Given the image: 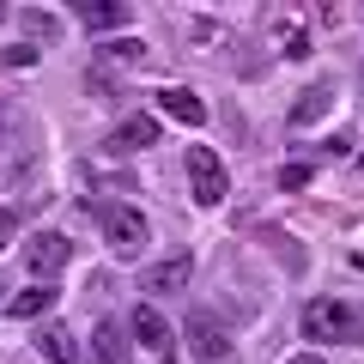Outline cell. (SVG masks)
<instances>
[{
	"label": "cell",
	"instance_id": "obj_3",
	"mask_svg": "<svg viewBox=\"0 0 364 364\" xmlns=\"http://www.w3.org/2000/svg\"><path fill=\"white\" fill-rule=\"evenodd\" d=\"M146 213L140 207H104V243H109V255H122V261H134L146 249Z\"/></svg>",
	"mask_w": 364,
	"mask_h": 364
},
{
	"label": "cell",
	"instance_id": "obj_13",
	"mask_svg": "<svg viewBox=\"0 0 364 364\" xmlns=\"http://www.w3.org/2000/svg\"><path fill=\"white\" fill-rule=\"evenodd\" d=\"M49 310H55L49 286H31V291H18V298H6V316H13V322H31V316H49Z\"/></svg>",
	"mask_w": 364,
	"mask_h": 364
},
{
	"label": "cell",
	"instance_id": "obj_12",
	"mask_svg": "<svg viewBox=\"0 0 364 364\" xmlns=\"http://www.w3.org/2000/svg\"><path fill=\"white\" fill-rule=\"evenodd\" d=\"M152 140H158V122L152 116H128L109 134V152H140V146H152Z\"/></svg>",
	"mask_w": 364,
	"mask_h": 364
},
{
	"label": "cell",
	"instance_id": "obj_8",
	"mask_svg": "<svg viewBox=\"0 0 364 364\" xmlns=\"http://www.w3.org/2000/svg\"><path fill=\"white\" fill-rule=\"evenodd\" d=\"M158 109H164L170 122H188V128H200V122H207V104H200L188 85H164V91H158Z\"/></svg>",
	"mask_w": 364,
	"mask_h": 364
},
{
	"label": "cell",
	"instance_id": "obj_2",
	"mask_svg": "<svg viewBox=\"0 0 364 364\" xmlns=\"http://www.w3.org/2000/svg\"><path fill=\"white\" fill-rule=\"evenodd\" d=\"M182 164H188V188H195L200 207H219V200L231 195V170L219 164V152H213V146H188V158H182Z\"/></svg>",
	"mask_w": 364,
	"mask_h": 364
},
{
	"label": "cell",
	"instance_id": "obj_16",
	"mask_svg": "<svg viewBox=\"0 0 364 364\" xmlns=\"http://www.w3.org/2000/svg\"><path fill=\"white\" fill-rule=\"evenodd\" d=\"M18 25H25V37H37V43H49L55 31H61V25H55L49 13H18Z\"/></svg>",
	"mask_w": 364,
	"mask_h": 364
},
{
	"label": "cell",
	"instance_id": "obj_22",
	"mask_svg": "<svg viewBox=\"0 0 364 364\" xmlns=\"http://www.w3.org/2000/svg\"><path fill=\"white\" fill-rule=\"evenodd\" d=\"M0 291H6V286H0ZM0 310H6V298H0Z\"/></svg>",
	"mask_w": 364,
	"mask_h": 364
},
{
	"label": "cell",
	"instance_id": "obj_7",
	"mask_svg": "<svg viewBox=\"0 0 364 364\" xmlns=\"http://www.w3.org/2000/svg\"><path fill=\"white\" fill-rule=\"evenodd\" d=\"M91 364H134V334L122 322H97V334H91Z\"/></svg>",
	"mask_w": 364,
	"mask_h": 364
},
{
	"label": "cell",
	"instance_id": "obj_4",
	"mask_svg": "<svg viewBox=\"0 0 364 364\" xmlns=\"http://www.w3.org/2000/svg\"><path fill=\"white\" fill-rule=\"evenodd\" d=\"M182 334H188V352H195L200 364H219L225 352H231V334H225V322L213 310H188V328H182Z\"/></svg>",
	"mask_w": 364,
	"mask_h": 364
},
{
	"label": "cell",
	"instance_id": "obj_10",
	"mask_svg": "<svg viewBox=\"0 0 364 364\" xmlns=\"http://www.w3.org/2000/svg\"><path fill=\"white\" fill-rule=\"evenodd\" d=\"M328 109H334V85H328V79H316L298 104H291V128H310V122H322Z\"/></svg>",
	"mask_w": 364,
	"mask_h": 364
},
{
	"label": "cell",
	"instance_id": "obj_17",
	"mask_svg": "<svg viewBox=\"0 0 364 364\" xmlns=\"http://www.w3.org/2000/svg\"><path fill=\"white\" fill-rule=\"evenodd\" d=\"M304 182H310V170H304V164H286V170H279V188H304Z\"/></svg>",
	"mask_w": 364,
	"mask_h": 364
},
{
	"label": "cell",
	"instance_id": "obj_18",
	"mask_svg": "<svg viewBox=\"0 0 364 364\" xmlns=\"http://www.w3.org/2000/svg\"><path fill=\"white\" fill-rule=\"evenodd\" d=\"M6 67H37V49H31V43H18V49H6Z\"/></svg>",
	"mask_w": 364,
	"mask_h": 364
},
{
	"label": "cell",
	"instance_id": "obj_5",
	"mask_svg": "<svg viewBox=\"0 0 364 364\" xmlns=\"http://www.w3.org/2000/svg\"><path fill=\"white\" fill-rule=\"evenodd\" d=\"M67 255H73V249H67L61 231H37V237H25V267L37 273V279H55V273L67 267Z\"/></svg>",
	"mask_w": 364,
	"mask_h": 364
},
{
	"label": "cell",
	"instance_id": "obj_21",
	"mask_svg": "<svg viewBox=\"0 0 364 364\" xmlns=\"http://www.w3.org/2000/svg\"><path fill=\"white\" fill-rule=\"evenodd\" d=\"M0 25H6V6H0Z\"/></svg>",
	"mask_w": 364,
	"mask_h": 364
},
{
	"label": "cell",
	"instance_id": "obj_20",
	"mask_svg": "<svg viewBox=\"0 0 364 364\" xmlns=\"http://www.w3.org/2000/svg\"><path fill=\"white\" fill-rule=\"evenodd\" d=\"M286 364H322V358H316V352H298V358H286Z\"/></svg>",
	"mask_w": 364,
	"mask_h": 364
},
{
	"label": "cell",
	"instance_id": "obj_19",
	"mask_svg": "<svg viewBox=\"0 0 364 364\" xmlns=\"http://www.w3.org/2000/svg\"><path fill=\"white\" fill-rule=\"evenodd\" d=\"M13 231H18V219H13V213H6V207H0V249L13 243Z\"/></svg>",
	"mask_w": 364,
	"mask_h": 364
},
{
	"label": "cell",
	"instance_id": "obj_11",
	"mask_svg": "<svg viewBox=\"0 0 364 364\" xmlns=\"http://www.w3.org/2000/svg\"><path fill=\"white\" fill-rule=\"evenodd\" d=\"M79 18H85L91 31H122V25L134 18V6H128V0H85Z\"/></svg>",
	"mask_w": 364,
	"mask_h": 364
},
{
	"label": "cell",
	"instance_id": "obj_1",
	"mask_svg": "<svg viewBox=\"0 0 364 364\" xmlns=\"http://www.w3.org/2000/svg\"><path fill=\"white\" fill-rule=\"evenodd\" d=\"M304 334L310 340H334V346H358L364 340V304H346V298L304 304Z\"/></svg>",
	"mask_w": 364,
	"mask_h": 364
},
{
	"label": "cell",
	"instance_id": "obj_15",
	"mask_svg": "<svg viewBox=\"0 0 364 364\" xmlns=\"http://www.w3.org/2000/svg\"><path fill=\"white\" fill-rule=\"evenodd\" d=\"M104 55H109V61H122V67H140V61H146V43H140V37H116Z\"/></svg>",
	"mask_w": 364,
	"mask_h": 364
},
{
	"label": "cell",
	"instance_id": "obj_9",
	"mask_svg": "<svg viewBox=\"0 0 364 364\" xmlns=\"http://www.w3.org/2000/svg\"><path fill=\"white\" fill-rule=\"evenodd\" d=\"M128 334L140 340V346H152V352H170V322L152 310V304H140V310L128 316Z\"/></svg>",
	"mask_w": 364,
	"mask_h": 364
},
{
	"label": "cell",
	"instance_id": "obj_14",
	"mask_svg": "<svg viewBox=\"0 0 364 364\" xmlns=\"http://www.w3.org/2000/svg\"><path fill=\"white\" fill-rule=\"evenodd\" d=\"M37 352L49 364H73V334H67V328H43L37 334Z\"/></svg>",
	"mask_w": 364,
	"mask_h": 364
},
{
	"label": "cell",
	"instance_id": "obj_6",
	"mask_svg": "<svg viewBox=\"0 0 364 364\" xmlns=\"http://www.w3.org/2000/svg\"><path fill=\"white\" fill-rule=\"evenodd\" d=\"M188 279H195V255H170V261H152V267L140 273V291L164 298V291H182Z\"/></svg>",
	"mask_w": 364,
	"mask_h": 364
}]
</instances>
